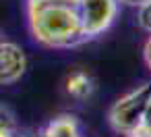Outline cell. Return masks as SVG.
Segmentation results:
<instances>
[{
  "instance_id": "30bf717a",
  "label": "cell",
  "mask_w": 151,
  "mask_h": 137,
  "mask_svg": "<svg viewBox=\"0 0 151 137\" xmlns=\"http://www.w3.org/2000/svg\"><path fill=\"white\" fill-rule=\"evenodd\" d=\"M143 125H149V127H151V96H149V100H147V108H145Z\"/></svg>"
},
{
  "instance_id": "8fae6325",
  "label": "cell",
  "mask_w": 151,
  "mask_h": 137,
  "mask_svg": "<svg viewBox=\"0 0 151 137\" xmlns=\"http://www.w3.org/2000/svg\"><path fill=\"white\" fill-rule=\"evenodd\" d=\"M120 4H126V7H141L145 2H149V0H118Z\"/></svg>"
},
{
  "instance_id": "5b68a950",
  "label": "cell",
  "mask_w": 151,
  "mask_h": 137,
  "mask_svg": "<svg viewBox=\"0 0 151 137\" xmlns=\"http://www.w3.org/2000/svg\"><path fill=\"white\" fill-rule=\"evenodd\" d=\"M64 87H66V94L79 102L91 98L93 89H95V83H93V77L85 71H73L66 81H64Z\"/></svg>"
},
{
  "instance_id": "7c38bea8",
  "label": "cell",
  "mask_w": 151,
  "mask_h": 137,
  "mask_svg": "<svg viewBox=\"0 0 151 137\" xmlns=\"http://www.w3.org/2000/svg\"><path fill=\"white\" fill-rule=\"evenodd\" d=\"M0 42H2V33H0Z\"/></svg>"
},
{
  "instance_id": "6da1fadb",
  "label": "cell",
  "mask_w": 151,
  "mask_h": 137,
  "mask_svg": "<svg viewBox=\"0 0 151 137\" xmlns=\"http://www.w3.org/2000/svg\"><path fill=\"white\" fill-rule=\"evenodd\" d=\"M31 36L46 48H75L87 42L77 9L27 2Z\"/></svg>"
},
{
  "instance_id": "9c48e42d",
  "label": "cell",
  "mask_w": 151,
  "mask_h": 137,
  "mask_svg": "<svg viewBox=\"0 0 151 137\" xmlns=\"http://www.w3.org/2000/svg\"><path fill=\"white\" fill-rule=\"evenodd\" d=\"M143 58H145L147 69L151 71V36H149V40L145 42V48H143Z\"/></svg>"
},
{
  "instance_id": "52a82bcc",
  "label": "cell",
  "mask_w": 151,
  "mask_h": 137,
  "mask_svg": "<svg viewBox=\"0 0 151 137\" xmlns=\"http://www.w3.org/2000/svg\"><path fill=\"white\" fill-rule=\"evenodd\" d=\"M13 129H17L15 114L11 112V108L0 104V131H13Z\"/></svg>"
},
{
  "instance_id": "3957f363",
  "label": "cell",
  "mask_w": 151,
  "mask_h": 137,
  "mask_svg": "<svg viewBox=\"0 0 151 137\" xmlns=\"http://www.w3.org/2000/svg\"><path fill=\"white\" fill-rule=\"evenodd\" d=\"M118 0H79L77 15L87 40L97 38L110 29L118 15Z\"/></svg>"
},
{
  "instance_id": "7a4b0ae2",
  "label": "cell",
  "mask_w": 151,
  "mask_h": 137,
  "mask_svg": "<svg viewBox=\"0 0 151 137\" xmlns=\"http://www.w3.org/2000/svg\"><path fill=\"white\" fill-rule=\"evenodd\" d=\"M149 96H151V83H143L137 89L118 98L108 112L110 127L120 135H128L130 131H134L143 123Z\"/></svg>"
},
{
  "instance_id": "277c9868",
  "label": "cell",
  "mask_w": 151,
  "mask_h": 137,
  "mask_svg": "<svg viewBox=\"0 0 151 137\" xmlns=\"http://www.w3.org/2000/svg\"><path fill=\"white\" fill-rule=\"evenodd\" d=\"M27 69L25 52L15 42H0V85L17 83Z\"/></svg>"
},
{
  "instance_id": "8992f818",
  "label": "cell",
  "mask_w": 151,
  "mask_h": 137,
  "mask_svg": "<svg viewBox=\"0 0 151 137\" xmlns=\"http://www.w3.org/2000/svg\"><path fill=\"white\" fill-rule=\"evenodd\" d=\"M42 137H81L79 123L70 114H60L46 125V129L42 131Z\"/></svg>"
},
{
  "instance_id": "ba28073f",
  "label": "cell",
  "mask_w": 151,
  "mask_h": 137,
  "mask_svg": "<svg viewBox=\"0 0 151 137\" xmlns=\"http://www.w3.org/2000/svg\"><path fill=\"white\" fill-rule=\"evenodd\" d=\"M139 25L151 33V0L139 7Z\"/></svg>"
}]
</instances>
